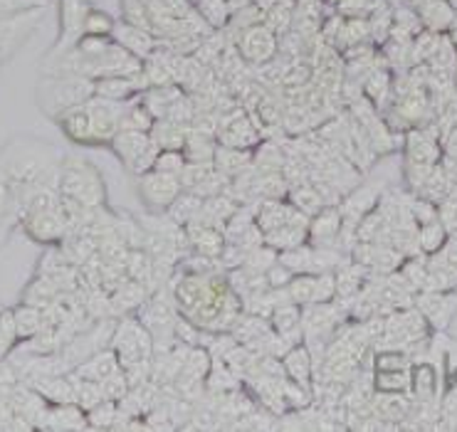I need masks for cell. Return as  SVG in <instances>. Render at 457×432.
Listing matches in <instances>:
<instances>
[{
    "label": "cell",
    "instance_id": "6da1fadb",
    "mask_svg": "<svg viewBox=\"0 0 457 432\" xmlns=\"http://www.w3.org/2000/svg\"><path fill=\"white\" fill-rule=\"evenodd\" d=\"M170 292L179 314L193 321L203 331L225 334L233 331L245 314L243 299L228 279V272H186L176 267L170 277Z\"/></svg>",
    "mask_w": 457,
    "mask_h": 432
},
{
    "label": "cell",
    "instance_id": "7a4b0ae2",
    "mask_svg": "<svg viewBox=\"0 0 457 432\" xmlns=\"http://www.w3.org/2000/svg\"><path fill=\"white\" fill-rule=\"evenodd\" d=\"M60 195L67 201H75L85 208H102L107 205V183L102 170L92 161L82 159L77 154L62 156L60 166Z\"/></svg>",
    "mask_w": 457,
    "mask_h": 432
},
{
    "label": "cell",
    "instance_id": "3957f363",
    "mask_svg": "<svg viewBox=\"0 0 457 432\" xmlns=\"http://www.w3.org/2000/svg\"><path fill=\"white\" fill-rule=\"evenodd\" d=\"M89 96H95V79L79 74H45L37 87V104L50 119L70 106L85 104Z\"/></svg>",
    "mask_w": 457,
    "mask_h": 432
},
{
    "label": "cell",
    "instance_id": "277c9868",
    "mask_svg": "<svg viewBox=\"0 0 457 432\" xmlns=\"http://www.w3.org/2000/svg\"><path fill=\"white\" fill-rule=\"evenodd\" d=\"M109 148L124 163V169L134 176H141L154 169L161 154V148L156 146L149 131H131V129H119V134L112 138Z\"/></svg>",
    "mask_w": 457,
    "mask_h": 432
},
{
    "label": "cell",
    "instance_id": "5b68a950",
    "mask_svg": "<svg viewBox=\"0 0 457 432\" xmlns=\"http://www.w3.org/2000/svg\"><path fill=\"white\" fill-rule=\"evenodd\" d=\"M137 190L138 198L146 205V211L166 212L170 203L181 195L183 186L179 176H170V173H163V170L151 169L146 173L137 176Z\"/></svg>",
    "mask_w": 457,
    "mask_h": 432
},
{
    "label": "cell",
    "instance_id": "8992f818",
    "mask_svg": "<svg viewBox=\"0 0 457 432\" xmlns=\"http://www.w3.org/2000/svg\"><path fill=\"white\" fill-rule=\"evenodd\" d=\"M89 3L85 0H57V11H60V35L53 50L47 53L45 60H54L60 54L70 53L82 37H85V21L89 12Z\"/></svg>",
    "mask_w": 457,
    "mask_h": 432
},
{
    "label": "cell",
    "instance_id": "52a82bcc",
    "mask_svg": "<svg viewBox=\"0 0 457 432\" xmlns=\"http://www.w3.org/2000/svg\"><path fill=\"white\" fill-rule=\"evenodd\" d=\"M215 138L218 144L233 148H253L262 141V131L257 127L255 121L250 119V114L240 109V106H233L230 112L218 116V131H215Z\"/></svg>",
    "mask_w": 457,
    "mask_h": 432
},
{
    "label": "cell",
    "instance_id": "ba28073f",
    "mask_svg": "<svg viewBox=\"0 0 457 432\" xmlns=\"http://www.w3.org/2000/svg\"><path fill=\"white\" fill-rule=\"evenodd\" d=\"M237 54L245 64L262 67L275 60L277 54V35L267 22H250L237 35Z\"/></svg>",
    "mask_w": 457,
    "mask_h": 432
},
{
    "label": "cell",
    "instance_id": "9c48e42d",
    "mask_svg": "<svg viewBox=\"0 0 457 432\" xmlns=\"http://www.w3.org/2000/svg\"><path fill=\"white\" fill-rule=\"evenodd\" d=\"M43 15L45 8H30V11L11 12V15L0 18V53L5 60H11L12 54L30 40V35L37 30Z\"/></svg>",
    "mask_w": 457,
    "mask_h": 432
},
{
    "label": "cell",
    "instance_id": "30bf717a",
    "mask_svg": "<svg viewBox=\"0 0 457 432\" xmlns=\"http://www.w3.org/2000/svg\"><path fill=\"white\" fill-rule=\"evenodd\" d=\"M87 112L92 116V138L95 146H109L112 138L117 137L121 129V116L127 109V102H112L104 96H89L85 102Z\"/></svg>",
    "mask_w": 457,
    "mask_h": 432
},
{
    "label": "cell",
    "instance_id": "8fae6325",
    "mask_svg": "<svg viewBox=\"0 0 457 432\" xmlns=\"http://www.w3.org/2000/svg\"><path fill=\"white\" fill-rule=\"evenodd\" d=\"M287 295L299 306L321 304L337 296V274L334 272H307L295 274L287 285Z\"/></svg>",
    "mask_w": 457,
    "mask_h": 432
},
{
    "label": "cell",
    "instance_id": "7c38bea8",
    "mask_svg": "<svg viewBox=\"0 0 457 432\" xmlns=\"http://www.w3.org/2000/svg\"><path fill=\"white\" fill-rule=\"evenodd\" d=\"M415 306L423 312L433 331H443L457 314V292H418Z\"/></svg>",
    "mask_w": 457,
    "mask_h": 432
},
{
    "label": "cell",
    "instance_id": "4fadbf2b",
    "mask_svg": "<svg viewBox=\"0 0 457 432\" xmlns=\"http://www.w3.org/2000/svg\"><path fill=\"white\" fill-rule=\"evenodd\" d=\"M146 89H149V82L144 77V70L138 74H109V77L95 79V95L112 99V102H129Z\"/></svg>",
    "mask_w": 457,
    "mask_h": 432
},
{
    "label": "cell",
    "instance_id": "5bb4252c",
    "mask_svg": "<svg viewBox=\"0 0 457 432\" xmlns=\"http://www.w3.org/2000/svg\"><path fill=\"white\" fill-rule=\"evenodd\" d=\"M341 228H344V215H341L339 205H327L317 215L309 218L307 243L314 247H339Z\"/></svg>",
    "mask_w": 457,
    "mask_h": 432
},
{
    "label": "cell",
    "instance_id": "9a60e30c",
    "mask_svg": "<svg viewBox=\"0 0 457 432\" xmlns=\"http://www.w3.org/2000/svg\"><path fill=\"white\" fill-rule=\"evenodd\" d=\"M112 37H114L127 53H131L137 60H141V62H146L151 54L159 50V37L151 30H146V28H138V25H131V22H117Z\"/></svg>",
    "mask_w": 457,
    "mask_h": 432
},
{
    "label": "cell",
    "instance_id": "2e32d148",
    "mask_svg": "<svg viewBox=\"0 0 457 432\" xmlns=\"http://www.w3.org/2000/svg\"><path fill=\"white\" fill-rule=\"evenodd\" d=\"M53 121L60 127V131H62L67 141H72L77 146H95V138H92V116H89L85 104L64 109L62 114L54 116Z\"/></svg>",
    "mask_w": 457,
    "mask_h": 432
},
{
    "label": "cell",
    "instance_id": "e0dca14e",
    "mask_svg": "<svg viewBox=\"0 0 457 432\" xmlns=\"http://www.w3.org/2000/svg\"><path fill=\"white\" fill-rule=\"evenodd\" d=\"M381 201V188L378 186H371V183H359L356 188H351L344 201L339 203V211L344 215V222H351L359 228V222L366 212H371Z\"/></svg>",
    "mask_w": 457,
    "mask_h": 432
},
{
    "label": "cell",
    "instance_id": "ac0fdd59",
    "mask_svg": "<svg viewBox=\"0 0 457 432\" xmlns=\"http://www.w3.org/2000/svg\"><path fill=\"white\" fill-rule=\"evenodd\" d=\"M186 237H188L191 253L211 257V260H220L225 245H228L223 230L211 228V225H203V222H188L186 225Z\"/></svg>",
    "mask_w": 457,
    "mask_h": 432
},
{
    "label": "cell",
    "instance_id": "d6986e66",
    "mask_svg": "<svg viewBox=\"0 0 457 432\" xmlns=\"http://www.w3.org/2000/svg\"><path fill=\"white\" fill-rule=\"evenodd\" d=\"M40 430H54V432L89 430V425H87V411L85 408H79L77 403L50 405L47 412H45Z\"/></svg>",
    "mask_w": 457,
    "mask_h": 432
},
{
    "label": "cell",
    "instance_id": "ffe728a7",
    "mask_svg": "<svg viewBox=\"0 0 457 432\" xmlns=\"http://www.w3.org/2000/svg\"><path fill=\"white\" fill-rule=\"evenodd\" d=\"M282 366H285L287 378L314 393V370H317V366H314V356H312V351H309L304 341L289 346L287 353L282 356Z\"/></svg>",
    "mask_w": 457,
    "mask_h": 432
},
{
    "label": "cell",
    "instance_id": "44dd1931",
    "mask_svg": "<svg viewBox=\"0 0 457 432\" xmlns=\"http://www.w3.org/2000/svg\"><path fill=\"white\" fill-rule=\"evenodd\" d=\"M270 324L279 336L287 341L289 346L304 341V328H302V306L297 302H282L275 306L270 314Z\"/></svg>",
    "mask_w": 457,
    "mask_h": 432
},
{
    "label": "cell",
    "instance_id": "7402d4cb",
    "mask_svg": "<svg viewBox=\"0 0 457 432\" xmlns=\"http://www.w3.org/2000/svg\"><path fill=\"white\" fill-rule=\"evenodd\" d=\"M423 292H457V264L443 253L428 254V279Z\"/></svg>",
    "mask_w": 457,
    "mask_h": 432
},
{
    "label": "cell",
    "instance_id": "603a6c76",
    "mask_svg": "<svg viewBox=\"0 0 457 432\" xmlns=\"http://www.w3.org/2000/svg\"><path fill=\"white\" fill-rule=\"evenodd\" d=\"M151 289L146 285H141L137 279L127 277L121 285L112 292V304H114V312H117V319L124 317V314H137V309L146 299H149Z\"/></svg>",
    "mask_w": 457,
    "mask_h": 432
},
{
    "label": "cell",
    "instance_id": "cb8c5ba5",
    "mask_svg": "<svg viewBox=\"0 0 457 432\" xmlns=\"http://www.w3.org/2000/svg\"><path fill=\"white\" fill-rule=\"evenodd\" d=\"M121 369V363H119L117 353H114V348L107 346L102 348V351H96L92 353L89 359H85L79 366H77L72 373H77L79 378H87V380H96V383H102V380L112 376L114 370Z\"/></svg>",
    "mask_w": 457,
    "mask_h": 432
},
{
    "label": "cell",
    "instance_id": "d4e9b609",
    "mask_svg": "<svg viewBox=\"0 0 457 432\" xmlns=\"http://www.w3.org/2000/svg\"><path fill=\"white\" fill-rule=\"evenodd\" d=\"M32 388L43 395L50 405H62V403H75V383L70 373H57V376H45L30 383Z\"/></svg>",
    "mask_w": 457,
    "mask_h": 432
},
{
    "label": "cell",
    "instance_id": "484cf974",
    "mask_svg": "<svg viewBox=\"0 0 457 432\" xmlns=\"http://www.w3.org/2000/svg\"><path fill=\"white\" fill-rule=\"evenodd\" d=\"M15 225H21V203L15 198L11 179L0 169V243L11 235Z\"/></svg>",
    "mask_w": 457,
    "mask_h": 432
},
{
    "label": "cell",
    "instance_id": "4316f807",
    "mask_svg": "<svg viewBox=\"0 0 457 432\" xmlns=\"http://www.w3.org/2000/svg\"><path fill=\"white\" fill-rule=\"evenodd\" d=\"M418 15H420L423 28L433 32L453 30V25H455L457 18L455 8H453L447 0H426V3H420Z\"/></svg>",
    "mask_w": 457,
    "mask_h": 432
},
{
    "label": "cell",
    "instance_id": "83f0119b",
    "mask_svg": "<svg viewBox=\"0 0 457 432\" xmlns=\"http://www.w3.org/2000/svg\"><path fill=\"white\" fill-rule=\"evenodd\" d=\"M191 127H186L181 121H173V119H156L154 127H151V138L156 141V146L161 151H181L183 144H186V137H188Z\"/></svg>",
    "mask_w": 457,
    "mask_h": 432
},
{
    "label": "cell",
    "instance_id": "f1b7e54d",
    "mask_svg": "<svg viewBox=\"0 0 457 432\" xmlns=\"http://www.w3.org/2000/svg\"><path fill=\"white\" fill-rule=\"evenodd\" d=\"M213 166L220 170L223 176H228V179H235V176H240L245 169L253 166V151L218 144L213 156Z\"/></svg>",
    "mask_w": 457,
    "mask_h": 432
},
{
    "label": "cell",
    "instance_id": "f546056e",
    "mask_svg": "<svg viewBox=\"0 0 457 432\" xmlns=\"http://www.w3.org/2000/svg\"><path fill=\"white\" fill-rule=\"evenodd\" d=\"M411 395H413V401H436L437 398V373L428 361H420V363L413 361Z\"/></svg>",
    "mask_w": 457,
    "mask_h": 432
},
{
    "label": "cell",
    "instance_id": "4dcf8cb0",
    "mask_svg": "<svg viewBox=\"0 0 457 432\" xmlns=\"http://www.w3.org/2000/svg\"><path fill=\"white\" fill-rule=\"evenodd\" d=\"M215 148H218V138L203 134L198 129H191L181 151L188 163H213Z\"/></svg>",
    "mask_w": 457,
    "mask_h": 432
},
{
    "label": "cell",
    "instance_id": "1f68e13d",
    "mask_svg": "<svg viewBox=\"0 0 457 432\" xmlns=\"http://www.w3.org/2000/svg\"><path fill=\"white\" fill-rule=\"evenodd\" d=\"M60 296H62V292H60V287L54 285L53 277H47V274H37L30 285L25 287V292H22V302L45 309V306H50L53 302H57Z\"/></svg>",
    "mask_w": 457,
    "mask_h": 432
},
{
    "label": "cell",
    "instance_id": "d6a6232c",
    "mask_svg": "<svg viewBox=\"0 0 457 432\" xmlns=\"http://www.w3.org/2000/svg\"><path fill=\"white\" fill-rule=\"evenodd\" d=\"M12 317H15V327H18V336L21 341H28L32 338L40 328L45 327V314L40 306H32L28 302H21V304L12 309Z\"/></svg>",
    "mask_w": 457,
    "mask_h": 432
},
{
    "label": "cell",
    "instance_id": "836d02e7",
    "mask_svg": "<svg viewBox=\"0 0 457 432\" xmlns=\"http://www.w3.org/2000/svg\"><path fill=\"white\" fill-rule=\"evenodd\" d=\"M287 201L292 203L297 211L309 215V218H312V215H317L321 208H327L324 201H321L320 190L314 188V183H312V180H307V183H299V186H292L287 193Z\"/></svg>",
    "mask_w": 457,
    "mask_h": 432
},
{
    "label": "cell",
    "instance_id": "e575fe53",
    "mask_svg": "<svg viewBox=\"0 0 457 432\" xmlns=\"http://www.w3.org/2000/svg\"><path fill=\"white\" fill-rule=\"evenodd\" d=\"M201 205H203L201 195H195V193H191V190H181V195L169 205L166 215H169L173 222H179V225L186 228L188 222H193L195 218H198Z\"/></svg>",
    "mask_w": 457,
    "mask_h": 432
},
{
    "label": "cell",
    "instance_id": "d590c367",
    "mask_svg": "<svg viewBox=\"0 0 457 432\" xmlns=\"http://www.w3.org/2000/svg\"><path fill=\"white\" fill-rule=\"evenodd\" d=\"M156 121V116L151 114L149 106L144 104L141 95L129 99L127 109H124V116H121V129H131V131H151Z\"/></svg>",
    "mask_w": 457,
    "mask_h": 432
},
{
    "label": "cell",
    "instance_id": "8d00e7d4",
    "mask_svg": "<svg viewBox=\"0 0 457 432\" xmlns=\"http://www.w3.org/2000/svg\"><path fill=\"white\" fill-rule=\"evenodd\" d=\"M447 228L437 220H430L426 225H418V247H420V253L423 254H436L440 253L447 243Z\"/></svg>",
    "mask_w": 457,
    "mask_h": 432
},
{
    "label": "cell",
    "instance_id": "74e56055",
    "mask_svg": "<svg viewBox=\"0 0 457 432\" xmlns=\"http://www.w3.org/2000/svg\"><path fill=\"white\" fill-rule=\"evenodd\" d=\"M376 393H411V369L405 370H373Z\"/></svg>",
    "mask_w": 457,
    "mask_h": 432
},
{
    "label": "cell",
    "instance_id": "f35d334b",
    "mask_svg": "<svg viewBox=\"0 0 457 432\" xmlns=\"http://www.w3.org/2000/svg\"><path fill=\"white\" fill-rule=\"evenodd\" d=\"M413 369V356L401 348H373V370Z\"/></svg>",
    "mask_w": 457,
    "mask_h": 432
},
{
    "label": "cell",
    "instance_id": "ab89813d",
    "mask_svg": "<svg viewBox=\"0 0 457 432\" xmlns=\"http://www.w3.org/2000/svg\"><path fill=\"white\" fill-rule=\"evenodd\" d=\"M70 376H72V383H75V403L79 405V408L92 411L96 403L107 401V398H104V393H102V386H99L96 380L79 378V376L72 373V370H70Z\"/></svg>",
    "mask_w": 457,
    "mask_h": 432
},
{
    "label": "cell",
    "instance_id": "60d3db41",
    "mask_svg": "<svg viewBox=\"0 0 457 432\" xmlns=\"http://www.w3.org/2000/svg\"><path fill=\"white\" fill-rule=\"evenodd\" d=\"M119 405L114 401L96 403L92 411H87V425L89 430H112L117 422Z\"/></svg>",
    "mask_w": 457,
    "mask_h": 432
},
{
    "label": "cell",
    "instance_id": "b9f144b4",
    "mask_svg": "<svg viewBox=\"0 0 457 432\" xmlns=\"http://www.w3.org/2000/svg\"><path fill=\"white\" fill-rule=\"evenodd\" d=\"M121 18H124V22H131V25L154 32L149 0H121Z\"/></svg>",
    "mask_w": 457,
    "mask_h": 432
},
{
    "label": "cell",
    "instance_id": "7bdbcfd3",
    "mask_svg": "<svg viewBox=\"0 0 457 432\" xmlns=\"http://www.w3.org/2000/svg\"><path fill=\"white\" fill-rule=\"evenodd\" d=\"M114 28H117V21H114L107 11H102V8H96V5L89 8V12H87V21H85V35L112 37Z\"/></svg>",
    "mask_w": 457,
    "mask_h": 432
},
{
    "label": "cell",
    "instance_id": "ee69618b",
    "mask_svg": "<svg viewBox=\"0 0 457 432\" xmlns=\"http://www.w3.org/2000/svg\"><path fill=\"white\" fill-rule=\"evenodd\" d=\"M279 260V253H277L275 247H270V245H257L255 250H250V253L245 254V262L243 267L247 270H253V272H262L265 274L272 264Z\"/></svg>",
    "mask_w": 457,
    "mask_h": 432
},
{
    "label": "cell",
    "instance_id": "f6af8a7d",
    "mask_svg": "<svg viewBox=\"0 0 457 432\" xmlns=\"http://www.w3.org/2000/svg\"><path fill=\"white\" fill-rule=\"evenodd\" d=\"M195 11L211 28H223L228 22V3L225 0H195Z\"/></svg>",
    "mask_w": 457,
    "mask_h": 432
},
{
    "label": "cell",
    "instance_id": "bcb514c9",
    "mask_svg": "<svg viewBox=\"0 0 457 432\" xmlns=\"http://www.w3.org/2000/svg\"><path fill=\"white\" fill-rule=\"evenodd\" d=\"M99 386H102V393H104V398H107V401H114V403L121 401V398L127 395L129 390H131V383H129L127 370H124V369L114 370V373H112V376H107V378L102 380Z\"/></svg>",
    "mask_w": 457,
    "mask_h": 432
},
{
    "label": "cell",
    "instance_id": "7dc6e473",
    "mask_svg": "<svg viewBox=\"0 0 457 432\" xmlns=\"http://www.w3.org/2000/svg\"><path fill=\"white\" fill-rule=\"evenodd\" d=\"M213 170H215L213 163H186V169L181 170L179 180H181L183 190H195L198 186H201L203 180L213 173Z\"/></svg>",
    "mask_w": 457,
    "mask_h": 432
},
{
    "label": "cell",
    "instance_id": "c3c4849f",
    "mask_svg": "<svg viewBox=\"0 0 457 432\" xmlns=\"http://www.w3.org/2000/svg\"><path fill=\"white\" fill-rule=\"evenodd\" d=\"M186 156L183 151H161L159 159L154 163V169L163 170V173H170V176H181V170L186 169Z\"/></svg>",
    "mask_w": 457,
    "mask_h": 432
},
{
    "label": "cell",
    "instance_id": "681fc988",
    "mask_svg": "<svg viewBox=\"0 0 457 432\" xmlns=\"http://www.w3.org/2000/svg\"><path fill=\"white\" fill-rule=\"evenodd\" d=\"M265 277H267V285L272 287V289H285V287H287L289 282H292V277H295V272H292L289 267H285V264L277 260V262L272 264L270 270H267Z\"/></svg>",
    "mask_w": 457,
    "mask_h": 432
},
{
    "label": "cell",
    "instance_id": "f907efd6",
    "mask_svg": "<svg viewBox=\"0 0 457 432\" xmlns=\"http://www.w3.org/2000/svg\"><path fill=\"white\" fill-rule=\"evenodd\" d=\"M50 0H0V18L11 12L30 11V8H47Z\"/></svg>",
    "mask_w": 457,
    "mask_h": 432
},
{
    "label": "cell",
    "instance_id": "816d5d0a",
    "mask_svg": "<svg viewBox=\"0 0 457 432\" xmlns=\"http://www.w3.org/2000/svg\"><path fill=\"white\" fill-rule=\"evenodd\" d=\"M373 0H339V11L351 15V18H361L363 12H369Z\"/></svg>",
    "mask_w": 457,
    "mask_h": 432
},
{
    "label": "cell",
    "instance_id": "f5cc1de1",
    "mask_svg": "<svg viewBox=\"0 0 457 432\" xmlns=\"http://www.w3.org/2000/svg\"><path fill=\"white\" fill-rule=\"evenodd\" d=\"M85 3H89V5H96V3H99V0H85Z\"/></svg>",
    "mask_w": 457,
    "mask_h": 432
},
{
    "label": "cell",
    "instance_id": "db71d44e",
    "mask_svg": "<svg viewBox=\"0 0 457 432\" xmlns=\"http://www.w3.org/2000/svg\"><path fill=\"white\" fill-rule=\"evenodd\" d=\"M3 62H5V57H3V53H0V64H3Z\"/></svg>",
    "mask_w": 457,
    "mask_h": 432
},
{
    "label": "cell",
    "instance_id": "11a10c76",
    "mask_svg": "<svg viewBox=\"0 0 457 432\" xmlns=\"http://www.w3.org/2000/svg\"><path fill=\"white\" fill-rule=\"evenodd\" d=\"M0 309H3V306H0Z\"/></svg>",
    "mask_w": 457,
    "mask_h": 432
}]
</instances>
